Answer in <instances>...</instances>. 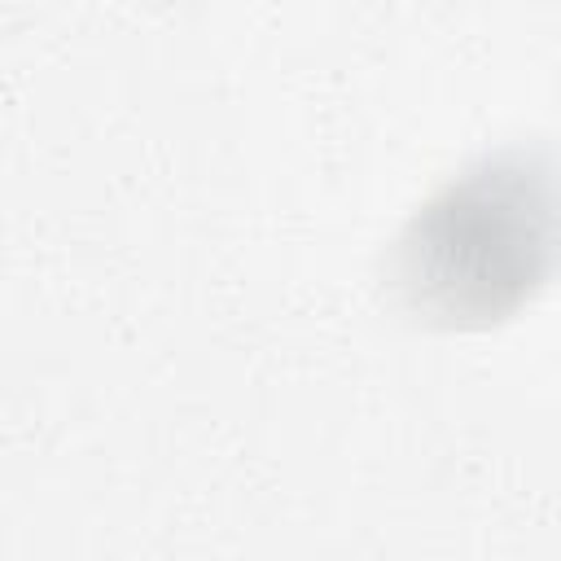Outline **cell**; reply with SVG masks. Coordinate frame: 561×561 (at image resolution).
<instances>
[{
	"label": "cell",
	"instance_id": "1",
	"mask_svg": "<svg viewBox=\"0 0 561 561\" xmlns=\"http://www.w3.org/2000/svg\"><path fill=\"white\" fill-rule=\"evenodd\" d=\"M543 254V202L526 167L486 162L438 193L399 237L394 289L430 320H486L522 302Z\"/></svg>",
	"mask_w": 561,
	"mask_h": 561
}]
</instances>
